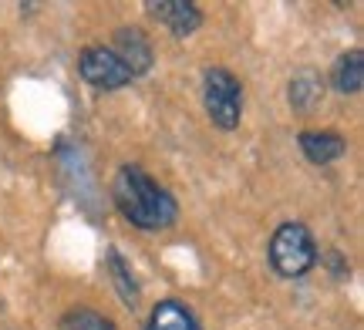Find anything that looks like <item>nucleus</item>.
<instances>
[{"label": "nucleus", "mask_w": 364, "mask_h": 330, "mask_svg": "<svg viewBox=\"0 0 364 330\" xmlns=\"http://www.w3.org/2000/svg\"><path fill=\"white\" fill-rule=\"evenodd\" d=\"M112 199H115L118 212H122L132 226L145 229V233L169 229V226L179 219V206H176L172 192L162 189V185L145 169H139V165H122V169L115 172Z\"/></svg>", "instance_id": "f257e3e1"}, {"label": "nucleus", "mask_w": 364, "mask_h": 330, "mask_svg": "<svg viewBox=\"0 0 364 330\" xmlns=\"http://www.w3.org/2000/svg\"><path fill=\"white\" fill-rule=\"evenodd\" d=\"M317 263V243L304 223H284L270 239V266L280 277H304Z\"/></svg>", "instance_id": "f03ea898"}, {"label": "nucleus", "mask_w": 364, "mask_h": 330, "mask_svg": "<svg viewBox=\"0 0 364 330\" xmlns=\"http://www.w3.org/2000/svg\"><path fill=\"white\" fill-rule=\"evenodd\" d=\"M203 105L220 132H233L243 119V88L226 67H209L203 78Z\"/></svg>", "instance_id": "7ed1b4c3"}, {"label": "nucleus", "mask_w": 364, "mask_h": 330, "mask_svg": "<svg viewBox=\"0 0 364 330\" xmlns=\"http://www.w3.org/2000/svg\"><path fill=\"white\" fill-rule=\"evenodd\" d=\"M78 71L98 92H115V88H125L132 81L129 67L118 61V54L112 48H85L78 57Z\"/></svg>", "instance_id": "20e7f679"}, {"label": "nucleus", "mask_w": 364, "mask_h": 330, "mask_svg": "<svg viewBox=\"0 0 364 330\" xmlns=\"http://www.w3.org/2000/svg\"><path fill=\"white\" fill-rule=\"evenodd\" d=\"M112 51L118 54V61L129 67L132 78H142L152 71V61H156V54H152V40L145 38L139 27H122L115 31V48Z\"/></svg>", "instance_id": "39448f33"}, {"label": "nucleus", "mask_w": 364, "mask_h": 330, "mask_svg": "<svg viewBox=\"0 0 364 330\" xmlns=\"http://www.w3.org/2000/svg\"><path fill=\"white\" fill-rule=\"evenodd\" d=\"M145 11L156 17L159 24H166L176 38H189L203 24V11L189 0H149Z\"/></svg>", "instance_id": "423d86ee"}, {"label": "nucleus", "mask_w": 364, "mask_h": 330, "mask_svg": "<svg viewBox=\"0 0 364 330\" xmlns=\"http://www.w3.org/2000/svg\"><path fill=\"white\" fill-rule=\"evenodd\" d=\"M297 145L304 152V159L314 165H331L348 152V138L338 132H300Z\"/></svg>", "instance_id": "0eeeda50"}, {"label": "nucleus", "mask_w": 364, "mask_h": 330, "mask_svg": "<svg viewBox=\"0 0 364 330\" xmlns=\"http://www.w3.org/2000/svg\"><path fill=\"white\" fill-rule=\"evenodd\" d=\"M331 84H334V92H341V94L361 92L364 88V51L361 48H351L348 54H341L338 61H334Z\"/></svg>", "instance_id": "6e6552de"}, {"label": "nucleus", "mask_w": 364, "mask_h": 330, "mask_svg": "<svg viewBox=\"0 0 364 330\" xmlns=\"http://www.w3.org/2000/svg\"><path fill=\"white\" fill-rule=\"evenodd\" d=\"M145 330H203L199 320L182 300H162L152 307V317L145 324Z\"/></svg>", "instance_id": "1a4fd4ad"}, {"label": "nucleus", "mask_w": 364, "mask_h": 330, "mask_svg": "<svg viewBox=\"0 0 364 330\" xmlns=\"http://www.w3.org/2000/svg\"><path fill=\"white\" fill-rule=\"evenodd\" d=\"M321 98H324V81L317 78L314 71L294 75V81H290V105L297 111H314L321 105Z\"/></svg>", "instance_id": "9d476101"}, {"label": "nucleus", "mask_w": 364, "mask_h": 330, "mask_svg": "<svg viewBox=\"0 0 364 330\" xmlns=\"http://www.w3.org/2000/svg\"><path fill=\"white\" fill-rule=\"evenodd\" d=\"M108 273H112V283H115L122 304L125 307L139 304V287H135V277H132L129 263H125V256H122L118 250H108Z\"/></svg>", "instance_id": "9b49d317"}, {"label": "nucleus", "mask_w": 364, "mask_h": 330, "mask_svg": "<svg viewBox=\"0 0 364 330\" xmlns=\"http://www.w3.org/2000/svg\"><path fill=\"white\" fill-rule=\"evenodd\" d=\"M65 330H115V324L98 310H71L65 317Z\"/></svg>", "instance_id": "f8f14e48"}]
</instances>
